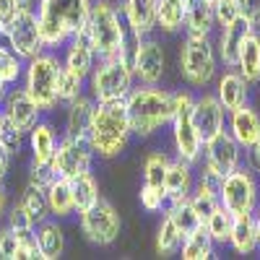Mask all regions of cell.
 Segmentation results:
<instances>
[{
    "label": "cell",
    "instance_id": "obj_48",
    "mask_svg": "<svg viewBox=\"0 0 260 260\" xmlns=\"http://www.w3.org/2000/svg\"><path fill=\"white\" fill-rule=\"evenodd\" d=\"M18 11H21L18 0H0V26H8L18 16Z\"/></svg>",
    "mask_w": 260,
    "mask_h": 260
},
{
    "label": "cell",
    "instance_id": "obj_5",
    "mask_svg": "<svg viewBox=\"0 0 260 260\" xmlns=\"http://www.w3.org/2000/svg\"><path fill=\"white\" fill-rule=\"evenodd\" d=\"M136 86L130 55L99 57L89 73V91L94 102H122Z\"/></svg>",
    "mask_w": 260,
    "mask_h": 260
},
{
    "label": "cell",
    "instance_id": "obj_3",
    "mask_svg": "<svg viewBox=\"0 0 260 260\" xmlns=\"http://www.w3.org/2000/svg\"><path fill=\"white\" fill-rule=\"evenodd\" d=\"M83 34L96 57H115V55H130L127 45V26L120 13V6L112 0H94L89 18H86Z\"/></svg>",
    "mask_w": 260,
    "mask_h": 260
},
{
    "label": "cell",
    "instance_id": "obj_49",
    "mask_svg": "<svg viewBox=\"0 0 260 260\" xmlns=\"http://www.w3.org/2000/svg\"><path fill=\"white\" fill-rule=\"evenodd\" d=\"M245 151H247V164H250V169H252V172H260V133H257V138H255Z\"/></svg>",
    "mask_w": 260,
    "mask_h": 260
},
{
    "label": "cell",
    "instance_id": "obj_24",
    "mask_svg": "<svg viewBox=\"0 0 260 260\" xmlns=\"http://www.w3.org/2000/svg\"><path fill=\"white\" fill-rule=\"evenodd\" d=\"M226 115H229V133H232V138L242 148H247L260 133V115L252 110L250 104L237 107V110H232Z\"/></svg>",
    "mask_w": 260,
    "mask_h": 260
},
{
    "label": "cell",
    "instance_id": "obj_11",
    "mask_svg": "<svg viewBox=\"0 0 260 260\" xmlns=\"http://www.w3.org/2000/svg\"><path fill=\"white\" fill-rule=\"evenodd\" d=\"M91 164H94V151L89 146L86 138H71V136H62L55 146V154H52V161H50V169L55 177H62V180H76L86 172H91Z\"/></svg>",
    "mask_w": 260,
    "mask_h": 260
},
{
    "label": "cell",
    "instance_id": "obj_9",
    "mask_svg": "<svg viewBox=\"0 0 260 260\" xmlns=\"http://www.w3.org/2000/svg\"><path fill=\"white\" fill-rule=\"evenodd\" d=\"M219 203L232 213H255L260 203V185L255 180V172L250 167H237L229 175H224L221 187H219Z\"/></svg>",
    "mask_w": 260,
    "mask_h": 260
},
{
    "label": "cell",
    "instance_id": "obj_18",
    "mask_svg": "<svg viewBox=\"0 0 260 260\" xmlns=\"http://www.w3.org/2000/svg\"><path fill=\"white\" fill-rule=\"evenodd\" d=\"M195 187V175H192V164L185 159H169L167 172H164V195H167V206L169 203H180L187 201Z\"/></svg>",
    "mask_w": 260,
    "mask_h": 260
},
{
    "label": "cell",
    "instance_id": "obj_41",
    "mask_svg": "<svg viewBox=\"0 0 260 260\" xmlns=\"http://www.w3.org/2000/svg\"><path fill=\"white\" fill-rule=\"evenodd\" d=\"M138 198H141V206L148 211V213H164L167 208V195L161 187H148V185H141V192H138Z\"/></svg>",
    "mask_w": 260,
    "mask_h": 260
},
{
    "label": "cell",
    "instance_id": "obj_2",
    "mask_svg": "<svg viewBox=\"0 0 260 260\" xmlns=\"http://www.w3.org/2000/svg\"><path fill=\"white\" fill-rule=\"evenodd\" d=\"M130 117H127V107L122 102H96L94 104V117L89 125V141L94 156L99 159H115L130 143Z\"/></svg>",
    "mask_w": 260,
    "mask_h": 260
},
{
    "label": "cell",
    "instance_id": "obj_36",
    "mask_svg": "<svg viewBox=\"0 0 260 260\" xmlns=\"http://www.w3.org/2000/svg\"><path fill=\"white\" fill-rule=\"evenodd\" d=\"M24 65H26V60H21L11 47L0 45V83L3 86L18 83V78L24 76Z\"/></svg>",
    "mask_w": 260,
    "mask_h": 260
},
{
    "label": "cell",
    "instance_id": "obj_44",
    "mask_svg": "<svg viewBox=\"0 0 260 260\" xmlns=\"http://www.w3.org/2000/svg\"><path fill=\"white\" fill-rule=\"evenodd\" d=\"M0 257L3 260H16L18 257V234L8 224L0 229Z\"/></svg>",
    "mask_w": 260,
    "mask_h": 260
},
{
    "label": "cell",
    "instance_id": "obj_45",
    "mask_svg": "<svg viewBox=\"0 0 260 260\" xmlns=\"http://www.w3.org/2000/svg\"><path fill=\"white\" fill-rule=\"evenodd\" d=\"M39 257V245L34 232H24L18 234V257L16 260H37Z\"/></svg>",
    "mask_w": 260,
    "mask_h": 260
},
{
    "label": "cell",
    "instance_id": "obj_33",
    "mask_svg": "<svg viewBox=\"0 0 260 260\" xmlns=\"http://www.w3.org/2000/svg\"><path fill=\"white\" fill-rule=\"evenodd\" d=\"M164 213L172 219V224L177 226V232L182 234V240L190 234V232H195L203 221H201V216L195 213V208H192V203L190 201H180V203H169L167 208H164Z\"/></svg>",
    "mask_w": 260,
    "mask_h": 260
},
{
    "label": "cell",
    "instance_id": "obj_46",
    "mask_svg": "<svg viewBox=\"0 0 260 260\" xmlns=\"http://www.w3.org/2000/svg\"><path fill=\"white\" fill-rule=\"evenodd\" d=\"M24 133H18V130H13V127H6V133H3V138H0V146H3L11 156H16V154H21V148H24Z\"/></svg>",
    "mask_w": 260,
    "mask_h": 260
},
{
    "label": "cell",
    "instance_id": "obj_20",
    "mask_svg": "<svg viewBox=\"0 0 260 260\" xmlns=\"http://www.w3.org/2000/svg\"><path fill=\"white\" fill-rule=\"evenodd\" d=\"M216 99L221 102V107L226 112L237 110V107L247 104L250 99V83L240 76V71L237 68H226L219 81H216Z\"/></svg>",
    "mask_w": 260,
    "mask_h": 260
},
{
    "label": "cell",
    "instance_id": "obj_10",
    "mask_svg": "<svg viewBox=\"0 0 260 260\" xmlns=\"http://www.w3.org/2000/svg\"><path fill=\"white\" fill-rule=\"evenodd\" d=\"M120 229H122V219L110 201L99 198L91 208L81 211V234L96 247L115 245Z\"/></svg>",
    "mask_w": 260,
    "mask_h": 260
},
{
    "label": "cell",
    "instance_id": "obj_21",
    "mask_svg": "<svg viewBox=\"0 0 260 260\" xmlns=\"http://www.w3.org/2000/svg\"><path fill=\"white\" fill-rule=\"evenodd\" d=\"M65 57H62V68L65 71H71L81 78H89L91 68H94V62H96V55L89 45V39H86L83 31H78L76 37H71L68 42H65Z\"/></svg>",
    "mask_w": 260,
    "mask_h": 260
},
{
    "label": "cell",
    "instance_id": "obj_26",
    "mask_svg": "<svg viewBox=\"0 0 260 260\" xmlns=\"http://www.w3.org/2000/svg\"><path fill=\"white\" fill-rule=\"evenodd\" d=\"M34 237H37V245H39V257L42 260H57L65 252V234L62 226L57 221H39L34 226Z\"/></svg>",
    "mask_w": 260,
    "mask_h": 260
},
{
    "label": "cell",
    "instance_id": "obj_47",
    "mask_svg": "<svg viewBox=\"0 0 260 260\" xmlns=\"http://www.w3.org/2000/svg\"><path fill=\"white\" fill-rule=\"evenodd\" d=\"M237 6H240V16L257 29L260 26V0H237Z\"/></svg>",
    "mask_w": 260,
    "mask_h": 260
},
{
    "label": "cell",
    "instance_id": "obj_38",
    "mask_svg": "<svg viewBox=\"0 0 260 260\" xmlns=\"http://www.w3.org/2000/svg\"><path fill=\"white\" fill-rule=\"evenodd\" d=\"M167 164H169V156L164 151H154L148 154L146 161H143V185L148 187H161L164 190V172H167Z\"/></svg>",
    "mask_w": 260,
    "mask_h": 260
},
{
    "label": "cell",
    "instance_id": "obj_6",
    "mask_svg": "<svg viewBox=\"0 0 260 260\" xmlns=\"http://www.w3.org/2000/svg\"><path fill=\"white\" fill-rule=\"evenodd\" d=\"M60 71H62V62L52 52H39L24 65V89L42 112H52L60 104L57 99Z\"/></svg>",
    "mask_w": 260,
    "mask_h": 260
},
{
    "label": "cell",
    "instance_id": "obj_34",
    "mask_svg": "<svg viewBox=\"0 0 260 260\" xmlns=\"http://www.w3.org/2000/svg\"><path fill=\"white\" fill-rule=\"evenodd\" d=\"M73 203H76V213L86 211V208H91L102 195H99V182L96 177L91 175V172H86V175L76 177L73 182Z\"/></svg>",
    "mask_w": 260,
    "mask_h": 260
},
{
    "label": "cell",
    "instance_id": "obj_53",
    "mask_svg": "<svg viewBox=\"0 0 260 260\" xmlns=\"http://www.w3.org/2000/svg\"><path fill=\"white\" fill-rule=\"evenodd\" d=\"M18 6H21V11H31L34 8V0H18Z\"/></svg>",
    "mask_w": 260,
    "mask_h": 260
},
{
    "label": "cell",
    "instance_id": "obj_7",
    "mask_svg": "<svg viewBox=\"0 0 260 260\" xmlns=\"http://www.w3.org/2000/svg\"><path fill=\"white\" fill-rule=\"evenodd\" d=\"M180 73L192 89H206V86L219 73V55L211 37L187 34L180 47Z\"/></svg>",
    "mask_w": 260,
    "mask_h": 260
},
{
    "label": "cell",
    "instance_id": "obj_27",
    "mask_svg": "<svg viewBox=\"0 0 260 260\" xmlns=\"http://www.w3.org/2000/svg\"><path fill=\"white\" fill-rule=\"evenodd\" d=\"M47 195V208L50 216L55 219H68V216L76 213V203H73V185L71 180H62V177H52V182L45 190Z\"/></svg>",
    "mask_w": 260,
    "mask_h": 260
},
{
    "label": "cell",
    "instance_id": "obj_15",
    "mask_svg": "<svg viewBox=\"0 0 260 260\" xmlns=\"http://www.w3.org/2000/svg\"><path fill=\"white\" fill-rule=\"evenodd\" d=\"M203 154H206V164L216 169L219 175H229L232 169L242 164V146L232 138L229 130H219L216 136H211L203 143Z\"/></svg>",
    "mask_w": 260,
    "mask_h": 260
},
{
    "label": "cell",
    "instance_id": "obj_22",
    "mask_svg": "<svg viewBox=\"0 0 260 260\" xmlns=\"http://www.w3.org/2000/svg\"><path fill=\"white\" fill-rule=\"evenodd\" d=\"M182 29L187 34L211 37L216 29V16H213V0H185V21Z\"/></svg>",
    "mask_w": 260,
    "mask_h": 260
},
{
    "label": "cell",
    "instance_id": "obj_54",
    "mask_svg": "<svg viewBox=\"0 0 260 260\" xmlns=\"http://www.w3.org/2000/svg\"><path fill=\"white\" fill-rule=\"evenodd\" d=\"M6 127H8V122H6L3 112H0V138H3V133H6Z\"/></svg>",
    "mask_w": 260,
    "mask_h": 260
},
{
    "label": "cell",
    "instance_id": "obj_29",
    "mask_svg": "<svg viewBox=\"0 0 260 260\" xmlns=\"http://www.w3.org/2000/svg\"><path fill=\"white\" fill-rule=\"evenodd\" d=\"M234 68L240 71V76H242L247 83H257V81H260V34L252 31V34L242 42Z\"/></svg>",
    "mask_w": 260,
    "mask_h": 260
},
{
    "label": "cell",
    "instance_id": "obj_14",
    "mask_svg": "<svg viewBox=\"0 0 260 260\" xmlns=\"http://www.w3.org/2000/svg\"><path fill=\"white\" fill-rule=\"evenodd\" d=\"M0 112H3L8 127L18 130V133L29 136V130L42 120V110L34 104V99L26 94L24 86H8L3 99H0Z\"/></svg>",
    "mask_w": 260,
    "mask_h": 260
},
{
    "label": "cell",
    "instance_id": "obj_39",
    "mask_svg": "<svg viewBox=\"0 0 260 260\" xmlns=\"http://www.w3.org/2000/svg\"><path fill=\"white\" fill-rule=\"evenodd\" d=\"M83 83H86V78H81V76H76V73H71V71H60V81H57V99L62 102V104H68V102H73L76 96H81L83 94Z\"/></svg>",
    "mask_w": 260,
    "mask_h": 260
},
{
    "label": "cell",
    "instance_id": "obj_23",
    "mask_svg": "<svg viewBox=\"0 0 260 260\" xmlns=\"http://www.w3.org/2000/svg\"><path fill=\"white\" fill-rule=\"evenodd\" d=\"M55 146H57V133L52 122L47 120H39L31 130H29V148H31V164L39 167H50L52 154H55Z\"/></svg>",
    "mask_w": 260,
    "mask_h": 260
},
{
    "label": "cell",
    "instance_id": "obj_55",
    "mask_svg": "<svg viewBox=\"0 0 260 260\" xmlns=\"http://www.w3.org/2000/svg\"><path fill=\"white\" fill-rule=\"evenodd\" d=\"M0 45H6V26H0Z\"/></svg>",
    "mask_w": 260,
    "mask_h": 260
},
{
    "label": "cell",
    "instance_id": "obj_12",
    "mask_svg": "<svg viewBox=\"0 0 260 260\" xmlns=\"http://www.w3.org/2000/svg\"><path fill=\"white\" fill-rule=\"evenodd\" d=\"M130 68H133L138 83H161L167 71V52L161 42L151 34L133 39V45H130Z\"/></svg>",
    "mask_w": 260,
    "mask_h": 260
},
{
    "label": "cell",
    "instance_id": "obj_51",
    "mask_svg": "<svg viewBox=\"0 0 260 260\" xmlns=\"http://www.w3.org/2000/svg\"><path fill=\"white\" fill-rule=\"evenodd\" d=\"M6 213H8V192L3 190V182H0V221L6 219Z\"/></svg>",
    "mask_w": 260,
    "mask_h": 260
},
{
    "label": "cell",
    "instance_id": "obj_17",
    "mask_svg": "<svg viewBox=\"0 0 260 260\" xmlns=\"http://www.w3.org/2000/svg\"><path fill=\"white\" fill-rule=\"evenodd\" d=\"M120 13L133 39L148 37L156 29V0H122Z\"/></svg>",
    "mask_w": 260,
    "mask_h": 260
},
{
    "label": "cell",
    "instance_id": "obj_50",
    "mask_svg": "<svg viewBox=\"0 0 260 260\" xmlns=\"http://www.w3.org/2000/svg\"><path fill=\"white\" fill-rule=\"evenodd\" d=\"M8 169H11V154L0 146V182L6 180V175H8Z\"/></svg>",
    "mask_w": 260,
    "mask_h": 260
},
{
    "label": "cell",
    "instance_id": "obj_42",
    "mask_svg": "<svg viewBox=\"0 0 260 260\" xmlns=\"http://www.w3.org/2000/svg\"><path fill=\"white\" fill-rule=\"evenodd\" d=\"M190 203H192V208H195V213L201 216V221H206V216L219 206V195H213V192H203V190H195L192 187V195L187 198Z\"/></svg>",
    "mask_w": 260,
    "mask_h": 260
},
{
    "label": "cell",
    "instance_id": "obj_4",
    "mask_svg": "<svg viewBox=\"0 0 260 260\" xmlns=\"http://www.w3.org/2000/svg\"><path fill=\"white\" fill-rule=\"evenodd\" d=\"M94 0H39L37 21L47 47H62L71 37L83 31Z\"/></svg>",
    "mask_w": 260,
    "mask_h": 260
},
{
    "label": "cell",
    "instance_id": "obj_16",
    "mask_svg": "<svg viewBox=\"0 0 260 260\" xmlns=\"http://www.w3.org/2000/svg\"><path fill=\"white\" fill-rule=\"evenodd\" d=\"M224 120H226V110L216 99V94L203 91L198 99H192V122L203 143L219 133V130H224Z\"/></svg>",
    "mask_w": 260,
    "mask_h": 260
},
{
    "label": "cell",
    "instance_id": "obj_56",
    "mask_svg": "<svg viewBox=\"0 0 260 260\" xmlns=\"http://www.w3.org/2000/svg\"><path fill=\"white\" fill-rule=\"evenodd\" d=\"M6 89H8V86H3V83H0V99H3V94H6Z\"/></svg>",
    "mask_w": 260,
    "mask_h": 260
},
{
    "label": "cell",
    "instance_id": "obj_32",
    "mask_svg": "<svg viewBox=\"0 0 260 260\" xmlns=\"http://www.w3.org/2000/svg\"><path fill=\"white\" fill-rule=\"evenodd\" d=\"M232 224H234V216L219 203L208 216H206V232L211 234L213 245H229V234H232Z\"/></svg>",
    "mask_w": 260,
    "mask_h": 260
},
{
    "label": "cell",
    "instance_id": "obj_19",
    "mask_svg": "<svg viewBox=\"0 0 260 260\" xmlns=\"http://www.w3.org/2000/svg\"><path fill=\"white\" fill-rule=\"evenodd\" d=\"M255 31V26L250 24V21H245L242 16L232 21L229 26H221V37H219V45H216V55H219V60L226 65V68H234L237 65V55H240V47L242 42Z\"/></svg>",
    "mask_w": 260,
    "mask_h": 260
},
{
    "label": "cell",
    "instance_id": "obj_1",
    "mask_svg": "<svg viewBox=\"0 0 260 260\" xmlns=\"http://www.w3.org/2000/svg\"><path fill=\"white\" fill-rule=\"evenodd\" d=\"M130 130L138 138H148L167 127L175 115V94L161 89L159 83H141L125 96Z\"/></svg>",
    "mask_w": 260,
    "mask_h": 260
},
{
    "label": "cell",
    "instance_id": "obj_13",
    "mask_svg": "<svg viewBox=\"0 0 260 260\" xmlns=\"http://www.w3.org/2000/svg\"><path fill=\"white\" fill-rule=\"evenodd\" d=\"M6 47H11L21 60H31L39 52H45L47 45L42 39V29L34 8L31 11H18V16L6 26Z\"/></svg>",
    "mask_w": 260,
    "mask_h": 260
},
{
    "label": "cell",
    "instance_id": "obj_8",
    "mask_svg": "<svg viewBox=\"0 0 260 260\" xmlns=\"http://www.w3.org/2000/svg\"><path fill=\"white\" fill-rule=\"evenodd\" d=\"M172 143H175L177 156L195 164L203 156V141L195 130L192 122V94L190 91H177L175 94V115H172Z\"/></svg>",
    "mask_w": 260,
    "mask_h": 260
},
{
    "label": "cell",
    "instance_id": "obj_31",
    "mask_svg": "<svg viewBox=\"0 0 260 260\" xmlns=\"http://www.w3.org/2000/svg\"><path fill=\"white\" fill-rule=\"evenodd\" d=\"M180 252H182V260H208V257H213V240H211V234L206 232L203 224L182 240Z\"/></svg>",
    "mask_w": 260,
    "mask_h": 260
},
{
    "label": "cell",
    "instance_id": "obj_35",
    "mask_svg": "<svg viewBox=\"0 0 260 260\" xmlns=\"http://www.w3.org/2000/svg\"><path fill=\"white\" fill-rule=\"evenodd\" d=\"M180 245H182V234L177 232V226L172 224V219L164 213V219L156 229V252L161 257H169V255H177L180 252Z\"/></svg>",
    "mask_w": 260,
    "mask_h": 260
},
{
    "label": "cell",
    "instance_id": "obj_28",
    "mask_svg": "<svg viewBox=\"0 0 260 260\" xmlns=\"http://www.w3.org/2000/svg\"><path fill=\"white\" fill-rule=\"evenodd\" d=\"M229 245L234 247V252H240V255H252L257 250V232H255L252 213L234 216L232 234H229Z\"/></svg>",
    "mask_w": 260,
    "mask_h": 260
},
{
    "label": "cell",
    "instance_id": "obj_25",
    "mask_svg": "<svg viewBox=\"0 0 260 260\" xmlns=\"http://www.w3.org/2000/svg\"><path fill=\"white\" fill-rule=\"evenodd\" d=\"M94 99L91 96H76L73 102H68L65 110V136L71 138H86L89 136V125L94 117Z\"/></svg>",
    "mask_w": 260,
    "mask_h": 260
},
{
    "label": "cell",
    "instance_id": "obj_37",
    "mask_svg": "<svg viewBox=\"0 0 260 260\" xmlns=\"http://www.w3.org/2000/svg\"><path fill=\"white\" fill-rule=\"evenodd\" d=\"M21 206H24V208L29 211V216L34 219V224L45 221L47 216H50V208H47V195H45V190L37 187V185H29V182H26V190H24V195H21Z\"/></svg>",
    "mask_w": 260,
    "mask_h": 260
},
{
    "label": "cell",
    "instance_id": "obj_30",
    "mask_svg": "<svg viewBox=\"0 0 260 260\" xmlns=\"http://www.w3.org/2000/svg\"><path fill=\"white\" fill-rule=\"evenodd\" d=\"M185 21V3L182 0H156V29L164 34H177Z\"/></svg>",
    "mask_w": 260,
    "mask_h": 260
},
{
    "label": "cell",
    "instance_id": "obj_40",
    "mask_svg": "<svg viewBox=\"0 0 260 260\" xmlns=\"http://www.w3.org/2000/svg\"><path fill=\"white\" fill-rule=\"evenodd\" d=\"M8 226L16 232V234H24V232H34V219H31V216H29V211L24 208V206H21V201L18 203H13L11 208H8Z\"/></svg>",
    "mask_w": 260,
    "mask_h": 260
},
{
    "label": "cell",
    "instance_id": "obj_43",
    "mask_svg": "<svg viewBox=\"0 0 260 260\" xmlns=\"http://www.w3.org/2000/svg\"><path fill=\"white\" fill-rule=\"evenodd\" d=\"M213 16L216 26H229L232 21L240 18V6H237V0H213Z\"/></svg>",
    "mask_w": 260,
    "mask_h": 260
},
{
    "label": "cell",
    "instance_id": "obj_52",
    "mask_svg": "<svg viewBox=\"0 0 260 260\" xmlns=\"http://www.w3.org/2000/svg\"><path fill=\"white\" fill-rule=\"evenodd\" d=\"M252 219H255V232H257V247H260V203H257V208H255V213H252Z\"/></svg>",
    "mask_w": 260,
    "mask_h": 260
}]
</instances>
